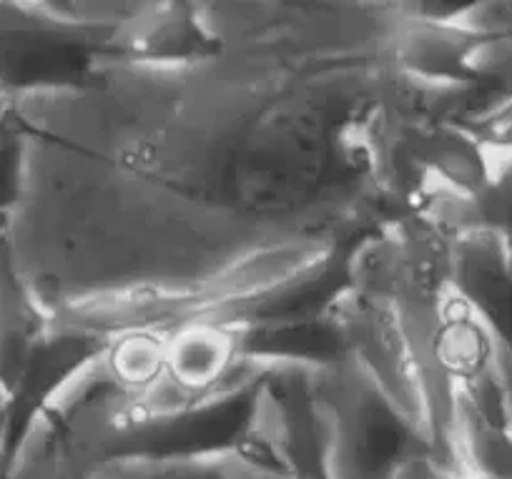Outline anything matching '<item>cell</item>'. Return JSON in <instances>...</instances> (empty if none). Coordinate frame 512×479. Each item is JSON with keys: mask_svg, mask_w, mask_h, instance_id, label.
<instances>
[{"mask_svg": "<svg viewBox=\"0 0 512 479\" xmlns=\"http://www.w3.org/2000/svg\"><path fill=\"white\" fill-rule=\"evenodd\" d=\"M450 289L512 352V249L500 234L475 226L452 239Z\"/></svg>", "mask_w": 512, "mask_h": 479, "instance_id": "cell-3", "label": "cell"}, {"mask_svg": "<svg viewBox=\"0 0 512 479\" xmlns=\"http://www.w3.org/2000/svg\"><path fill=\"white\" fill-rule=\"evenodd\" d=\"M118 28L78 26L46 3H0V96L23 101L86 81Z\"/></svg>", "mask_w": 512, "mask_h": 479, "instance_id": "cell-1", "label": "cell"}, {"mask_svg": "<svg viewBox=\"0 0 512 479\" xmlns=\"http://www.w3.org/2000/svg\"><path fill=\"white\" fill-rule=\"evenodd\" d=\"M106 342L81 332H68L48 324L46 332L28 354L16 384L3 399V462L0 474L11 477L31 447L43 419L58 407L73 384L96 367L103 357Z\"/></svg>", "mask_w": 512, "mask_h": 479, "instance_id": "cell-2", "label": "cell"}, {"mask_svg": "<svg viewBox=\"0 0 512 479\" xmlns=\"http://www.w3.org/2000/svg\"><path fill=\"white\" fill-rule=\"evenodd\" d=\"M241 327L219 319H196L166 339V374L196 397L221 392L244 377Z\"/></svg>", "mask_w": 512, "mask_h": 479, "instance_id": "cell-5", "label": "cell"}, {"mask_svg": "<svg viewBox=\"0 0 512 479\" xmlns=\"http://www.w3.org/2000/svg\"><path fill=\"white\" fill-rule=\"evenodd\" d=\"M480 41V33L462 23H430L400 18L392 33V58L397 71L427 88L477 83L467 71V56Z\"/></svg>", "mask_w": 512, "mask_h": 479, "instance_id": "cell-8", "label": "cell"}, {"mask_svg": "<svg viewBox=\"0 0 512 479\" xmlns=\"http://www.w3.org/2000/svg\"><path fill=\"white\" fill-rule=\"evenodd\" d=\"M495 367H497V374H500V384H502V392H505V402H507V414H510V424H512V352L497 347Z\"/></svg>", "mask_w": 512, "mask_h": 479, "instance_id": "cell-16", "label": "cell"}, {"mask_svg": "<svg viewBox=\"0 0 512 479\" xmlns=\"http://www.w3.org/2000/svg\"><path fill=\"white\" fill-rule=\"evenodd\" d=\"M166 332H123L106 342L101 369L113 387L134 397L166 374Z\"/></svg>", "mask_w": 512, "mask_h": 479, "instance_id": "cell-10", "label": "cell"}, {"mask_svg": "<svg viewBox=\"0 0 512 479\" xmlns=\"http://www.w3.org/2000/svg\"><path fill=\"white\" fill-rule=\"evenodd\" d=\"M21 116V113H18ZM28 181V133L26 123H18L0 136V229L21 206Z\"/></svg>", "mask_w": 512, "mask_h": 479, "instance_id": "cell-12", "label": "cell"}, {"mask_svg": "<svg viewBox=\"0 0 512 479\" xmlns=\"http://www.w3.org/2000/svg\"><path fill=\"white\" fill-rule=\"evenodd\" d=\"M3 432H6V417H3V402H0V462H3Z\"/></svg>", "mask_w": 512, "mask_h": 479, "instance_id": "cell-20", "label": "cell"}, {"mask_svg": "<svg viewBox=\"0 0 512 479\" xmlns=\"http://www.w3.org/2000/svg\"><path fill=\"white\" fill-rule=\"evenodd\" d=\"M497 347L485 322L447 286L427 329V352L437 379L450 389L477 382L495 369Z\"/></svg>", "mask_w": 512, "mask_h": 479, "instance_id": "cell-6", "label": "cell"}, {"mask_svg": "<svg viewBox=\"0 0 512 479\" xmlns=\"http://www.w3.org/2000/svg\"><path fill=\"white\" fill-rule=\"evenodd\" d=\"M472 209L477 226L500 234L512 249V156H500L495 176L472 201Z\"/></svg>", "mask_w": 512, "mask_h": 479, "instance_id": "cell-13", "label": "cell"}, {"mask_svg": "<svg viewBox=\"0 0 512 479\" xmlns=\"http://www.w3.org/2000/svg\"><path fill=\"white\" fill-rule=\"evenodd\" d=\"M256 467V464H254ZM249 479H294L292 474L287 472H272V469H262V467H256L254 474H251Z\"/></svg>", "mask_w": 512, "mask_h": 479, "instance_id": "cell-18", "label": "cell"}, {"mask_svg": "<svg viewBox=\"0 0 512 479\" xmlns=\"http://www.w3.org/2000/svg\"><path fill=\"white\" fill-rule=\"evenodd\" d=\"M329 457H332V447L324 452L312 454L307 459H299L292 464L294 479H332V467H329Z\"/></svg>", "mask_w": 512, "mask_h": 479, "instance_id": "cell-14", "label": "cell"}, {"mask_svg": "<svg viewBox=\"0 0 512 479\" xmlns=\"http://www.w3.org/2000/svg\"><path fill=\"white\" fill-rule=\"evenodd\" d=\"M445 479H485L475 472H467V469H457V467H447L445 469Z\"/></svg>", "mask_w": 512, "mask_h": 479, "instance_id": "cell-19", "label": "cell"}, {"mask_svg": "<svg viewBox=\"0 0 512 479\" xmlns=\"http://www.w3.org/2000/svg\"><path fill=\"white\" fill-rule=\"evenodd\" d=\"M450 467L467 469L485 479H512V427L472 412L452 394Z\"/></svg>", "mask_w": 512, "mask_h": 479, "instance_id": "cell-9", "label": "cell"}, {"mask_svg": "<svg viewBox=\"0 0 512 479\" xmlns=\"http://www.w3.org/2000/svg\"><path fill=\"white\" fill-rule=\"evenodd\" d=\"M0 479H13V477H3V474H0Z\"/></svg>", "mask_w": 512, "mask_h": 479, "instance_id": "cell-21", "label": "cell"}, {"mask_svg": "<svg viewBox=\"0 0 512 479\" xmlns=\"http://www.w3.org/2000/svg\"><path fill=\"white\" fill-rule=\"evenodd\" d=\"M241 357L264 369L324 372L349 362V347L337 316L284 319L241 327Z\"/></svg>", "mask_w": 512, "mask_h": 479, "instance_id": "cell-4", "label": "cell"}, {"mask_svg": "<svg viewBox=\"0 0 512 479\" xmlns=\"http://www.w3.org/2000/svg\"><path fill=\"white\" fill-rule=\"evenodd\" d=\"M48 464L53 467V479H101L96 467L81 464L68 457H48Z\"/></svg>", "mask_w": 512, "mask_h": 479, "instance_id": "cell-15", "label": "cell"}, {"mask_svg": "<svg viewBox=\"0 0 512 479\" xmlns=\"http://www.w3.org/2000/svg\"><path fill=\"white\" fill-rule=\"evenodd\" d=\"M407 133L432 186L475 201L495 176L500 156L492 153L470 128L427 121V126H415Z\"/></svg>", "mask_w": 512, "mask_h": 479, "instance_id": "cell-7", "label": "cell"}, {"mask_svg": "<svg viewBox=\"0 0 512 479\" xmlns=\"http://www.w3.org/2000/svg\"><path fill=\"white\" fill-rule=\"evenodd\" d=\"M91 467L101 479H249L256 469L241 454L196 462H106Z\"/></svg>", "mask_w": 512, "mask_h": 479, "instance_id": "cell-11", "label": "cell"}, {"mask_svg": "<svg viewBox=\"0 0 512 479\" xmlns=\"http://www.w3.org/2000/svg\"><path fill=\"white\" fill-rule=\"evenodd\" d=\"M18 123H21V116H18L16 101L0 98V136L11 131V128H16Z\"/></svg>", "mask_w": 512, "mask_h": 479, "instance_id": "cell-17", "label": "cell"}]
</instances>
